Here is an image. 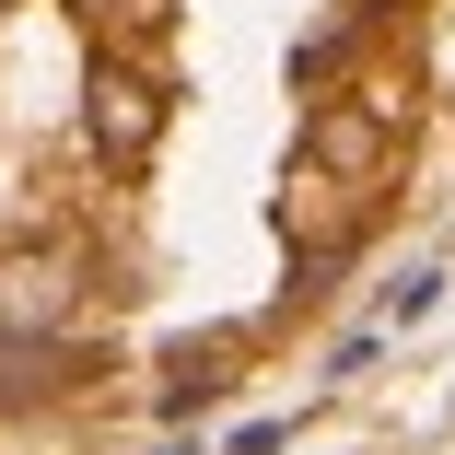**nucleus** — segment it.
I'll list each match as a JSON object with an SVG mask.
<instances>
[{
	"label": "nucleus",
	"mask_w": 455,
	"mask_h": 455,
	"mask_svg": "<svg viewBox=\"0 0 455 455\" xmlns=\"http://www.w3.org/2000/svg\"><path fill=\"white\" fill-rule=\"evenodd\" d=\"M94 106H106V117H94V129H106V152H129V140H140V82H117V70H106V82H94Z\"/></svg>",
	"instance_id": "obj_1"
}]
</instances>
